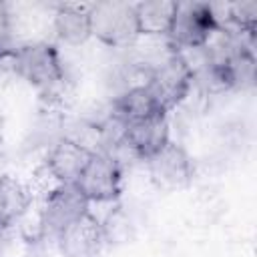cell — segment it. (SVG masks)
<instances>
[{
    "instance_id": "6da1fadb",
    "label": "cell",
    "mask_w": 257,
    "mask_h": 257,
    "mask_svg": "<svg viewBox=\"0 0 257 257\" xmlns=\"http://www.w3.org/2000/svg\"><path fill=\"white\" fill-rule=\"evenodd\" d=\"M8 60L12 70L22 80L32 84L36 90H40L42 96H48L50 100H54L58 96V90L64 86L66 80L64 60L54 42L48 40L22 42L12 50Z\"/></svg>"
},
{
    "instance_id": "7a4b0ae2",
    "label": "cell",
    "mask_w": 257,
    "mask_h": 257,
    "mask_svg": "<svg viewBox=\"0 0 257 257\" xmlns=\"http://www.w3.org/2000/svg\"><path fill=\"white\" fill-rule=\"evenodd\" d=\"M145 82L159 98L163 108L171 112L173 108L187 102L191 90L195 88V72L187 56L181 50L171 48L157 64L147 70Z\"/></svg>"
},
{
    "instance_id": "3957f363",
    "label": "cell",
    "mask_w": 257,
    "mask_h": 257,
    "mask_svg": "<svg viewBox=\"0 0 257 257\" xmlns=\"http://www.w3.org/2000/svg\"><path fill=\"white\" fill-rule=\"evenodd\" d=\"M217 30L219 24L209 2H179L167 42L181 52L199 50L207 46Z\"/></svg>"
},
{
    "instance_id": "277c9868",
    "label": "cell",
    "mask_w": 257,
    "mask_h": 257,
    "mask_svg": "<svg viewBox=\"0 0 257 257\" xmlns=\"http://www.w3.org/2000/svg\"><path fill=\"white\" fill-rule=\"evenodd\" d=\"M90 32L102 44L120 48L135 44L139 38L135 8L131 2H96L88 4Z\"/></svg>"
},
{
    "instance_id": "5b68a950",
    "label": "cell",
    "mask_w": 257,
    "mask_h": 257,
    "mask_svg": "<svg viewBox=\"0 0 257 257\" xmlns=\"http://www.w3.org/2000/svg\"><path fill=\"white\" fill-rule=\"evenodd\" d=\"M122 165L114 157L106 153H92L76 185L86 197L88 205L116 203L120 201L122 193Z\"/></svg>"
},
{
    "instance_id": "8992f818",
    "label": "cell",
    "mask_w": 257,
    "mask_h": 257,
    "mask_svg": "<svg viewBox=\"0 0 257 257\" xmlns=\"http://www.w3.org/2000/svg\"><path fill=\"white\" fill-rule=\"evenodd\" d=\"M151 183L161 191H179L193 181V159L187 149L173 139L151 159L145 161Z\"/></svg>"
},
{
    "instance_id": "52a82bcc",
    "label": "cell",
    "mask_w": 257,
    "mask_h": 257,
    "mask_svg": "<svg viewBox=\"0 0 257 257\" xmlns=\"http://www.w3.org/2000/svg\"><path fill=\"white\" fill-rule=\"evenodd\" d=\"M40 213H42L46 237L56 239V235L66 225L88 213V201L76 183H64L42 199Z\"/></svg>"
},
{
    "instance_id": "ba28073f",
    "label": "cell",
    "mask_w": 257,
    "mask_h": 257,
    "mask_svg": "<svg viewBox=\"0 0 257 257\" xmlns=\"http://www.w3.org/2000/svg\"><path fill=\"white\" fill-rule=\"evenodd\" d=\"M56 247L64 257H100L106 245L100 221L84 213L56 235Z\"/></svg>"
},
{
    "instance_id": "9c48e42d",
    "label": "cell",
    "mask_w": 257,
    "mask_h": 257,
    "mask_svg": "<svg viewBox=\"0 0 257 257\" xmlns=\"http://www.w3.org/2000/svg\"><path fill=\"white\" fill-rule=\"evenodd\" d=\"M169 141H171L169 114H159V116H153V118H145V120H139V122L124 124V131H122L124 147L139 161L151 159Z\"/></svg>"
},
{
    "instance_id": "30bf717a",
    "label": "cell",
    "mask_w": 257,
    "mask_h": 257,
    "mask_svg": "<svg viewBox=\"0 0 257 257\" xmlns=\"http://www.w3.org/2000/svg\"><path fill=\"white\" fill-rule=\"evenodd\" d=\"M90 157L92 151H88L78 141L62 135L52 145H48V151L44 155V167L54 175L58 183H76Z\"/></svg>"
},
{
    "instance_id": "8fae6325",
    "label": "cell",
    "mask_w": 257,
    "mask_h": 257,
    "mask_svg": "<svg viewBox=\"0 0 257 257\" xmlns=\"http://www.w3.org/2000/svg\"><path fill=\"white\" fill-rule=\"evenodd\" d=\"M110 114L122 124H131V122H139V120L153 118L159 114H169V112L163 108V104L147 86V82H137L126 86L118 96H114Z\"/></svg>"
},
{
    "instance_id": "7c38bea8",
    "label": "cell",
    "mask_w": 257,
    "mask_h": 257,
    "mask_svg": "<svg viewBox=\"0 0 257 257\" xmlns=\"http://www.w3.org/2000/svg\"><path fill=\"white\" fill-rule=\"evenodd\" d=\"M52 28L64 44L80 46L84 44L92 32H90V16H88V4H56L54 16H52Z\"/></svg>"
},
{
    "instance_id": "4fadbf2b",
    "label": "cell",
    "mask_w": 257,
    "mask_h": 257,
    "mask_svg": "<svg viewBox=\"0 0 257 257\" xmlns=\"http://www.w3.org/2000/svg\"><path fill=\"white\" fill-rule=\"evenodd\" d=\"M175 0H147L135 2V22L139 38H167L177 12Z\"/></svg>"
},
{
    "instance_id": "5bb4252c",
    "label": "cell",
    "mask_w": 257,
    "mask_h": 257,
    "mask_svg": "<svg viewBox=\"0 0 257 257\" xmlns=\"http://www.w3.org/2000/svg\"><path fill=\"white\" fill-rule=\"evenodd\" d=\"M32 189L24 181L12 175L0 177V227L12 229L20 221V217L32 207Z\"/></svg>"
},
{
    "instance_id": "9a60e30c",
    "label": "cell",
    "mask_w": 257,
    "mask_h": 257,
    "mask_svg": "<svg viewBox=\"0 0 257 257\" xmlns=\"http://www.w3.org/2000/svg\"><path fill=\"white\" fill-rule=\"evenodd\" d=\"M12 36V14L8 10V4L0 2V48H4L6 52H12L16 48Z\"/></svg>"
},
{
    "instance_id": "2e32d148",
    "label": "cell",
    "mask_w": 257,
    "mask_h": 257,
    "mask_svg": "<svg viewBox=\"0 0 257 257\" xmlns=\"http://www.w3.org/2000/svg\"><path fill=\"white\" fill-rule=\"evenodd\" d=\"M10 54H12V52H6L4 48H0V62H4V60H8V58H10Z\"/></svg>"
},
{
    "instance_id": "e0dca14e",
    "label": "cell",
    "mask_w": 257,
    "mask_h": 257,
    "mask_svg": "<svg viewBox=\"0 0 257 257\" xmlns=\"http://www.w3.org/2000/svg\"><path fill=\"white\" fill-rule=\"evenodd\" d=\"M0 133H2V114H0Z\"/></svg>"
}]
</instances>
